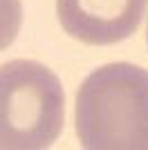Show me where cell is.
<instances>
[{
    "label": "cell",
    "mask_w": 148,
    "mask_h": 150,
    "mask_svg": "<svg viewBox=\"0 0 148 150\" xmlns=\"http://www.w3.org/2000/svg\"><path fill=\"white\" fill-rule=\"evenodd\" d=\"M74 128L88 150H148V72L110 63L81 83Z\"/></svg>",
    "instance_id": "6da1fadb"
},
{
    "label": "cell",
    "mask_w": 148,
    "mask_h": 150,
    "mask_svg": "<svg viewBox=\"0 0 148 150\" xmlns=\"http://www.w3.org/2000/svg\"><path fill=\"white\" fill-rule=\"evenodd\" d=\"M0 108V146L5 150L49 148L65 123V94L58 76L27 58L2 65Z\"/></svg>",
    "instance_id": "7a4b0ae2"
},
{
    "label": "cell",
    "mask_w": 148,
    "mask_h": 150,
    "mask_svg": "<svg viewBox=\"0 0 148 150\" xmlns=\"http://www.w3.org/2000/svg\"><path fill=\"white\" fill-rule=\"evenodd\" d=\"M146 9L148 0H56L63 29L85 45H115L130 38Z\"/></svg>",
    "instance_id": "3957f363"
},
{
    "label": "cell",
    "mask_w": 148,
    "mask_h": 150,
    "mask_svg": "<svg viewBox=\"0 0 148 150\" xmlns=\"http://www.w3.org/2000/svg\"><path fill=\"white\" fill-rule=\"evenodd\" d=\"M146 40H148V31H146Z\"/></svg>",
    "instance_id": "277c9868"
}]
</instances>
